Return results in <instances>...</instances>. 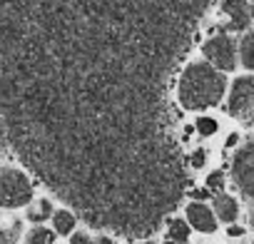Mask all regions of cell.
Segmentation results:
<instances>
[{"label": "cell", "mask_w": 254, "mask_h": 244, "mask_svg": "<svg viewBox=\"0 0 254 244\" xmlns=\"http://www.w3.org/2000/svg\"><path fill=\"white\" fill-rule=\"evenodd\" d=\"M224 75L204 62H192L182 70L177 82V100L185 110H207L214 107L224 95Z\"/></svg>", "instance_id": "1"}, {"label": "cell", "mask_w": 254, "mask_h": 244, "mask_svg": "<svg viewBox=\"0 0 254 244\" xmlns=\"http://www.w3.org/2000/svg\"><path fill=\"white\" fill-rule=\"evenodd\" d=\"M30 199H33V184L25 177V172L15 167H0V207L18 209L30 204Z\"/></svg>", "instance_id": "2"}, {"label": "cell", "mask_w": 254, "mask_h": 244, "mask_svg": "<svg viewBox=\"0 0 254 244\" xmlns=\"http://www.w3.org/2000/svg\"><path fill=\"white\" fill-rule=\"evenodd\" d=\"M229 115L242 125H254V75L239 77L229 92Z\"/></svg>", "instance_id": "3"}, {"label": "cell", "mask_w": 254, "mask_h": 244, "mask_svg": "<svg viewBox=\"0 0 254 244\" xmlns=\"http://www.w3.org/2000/svg\"><path fill=\"white\" fill-rule=\"evenodd\" d=\"M232 177H234L239 192L244 197L254 199V140L237 152V157L232 162Z\"/></svg>", "instance_id": "4"}, {"label": "cell", "mask_w": 254, "mask_h": 244, "mask_svg": "<svg viewBox=\"0 0 254 244\" xmlns=\"http://www.w3.org/2000/svg\"><path fill=\"white\" fill-rule=\"evenodd\" d=\"M202 53H204V58L214 67H219V70H234L237 50H234V40L227 33H217L214 38H209L202 45Z\"/></svg>", "instance_id": "5"}, {"label": "cell", "mask_w": 254, "mask_h": 244, "mask_svg": "<svg viewBox=\"0 0 254 244\" xmlns=\"http://www.w3.org/2000/svg\"><path fill=\"white\" fill-rule=\"evenodd\" d=\"M222 13L229 15V30H244L254 20V5L249 0H222Z\"/></svg>", "instance_id": "6"}, {"label": "cell", "mask_w": 254, "mask_h": 244, "mask_svg": "<svg viewBox=\"0 0 254 244\" xmlns=\"http://www.w3.org/2000/svg\"><path fill=\"white\" fill-rule=\"evenodd\" d=\"M187 219L190 224L197 229V232H214L217 224H214V214L209 212L207 204H199V202H192L187 207Z\"/></svg>", "instance_id": "7"}, {"label": "cell", "mask_w": 254, "mask_h": 244, "mask_svg": "<svg viewBox=\"0 0 254 244\" xmlns=\"http://www.w3.org/2000/svg\"><path fill=\"white\" fill-rule=\"evenodd\" d=\"M214 212L219 214V219L234 222L237 214H239V207H237L234 197H229V194H217V197H214Z\"/></svg>", "instance_id": "8"}, {"label": "cell", "mask_w": 254, "mask_h": 244, "mask_svg": "<svg viewBox=\"0 0 254 244\" xmlns=\"http://www.w3.org/2000/svg\"><path fill=\"white\" fill-rule=\"evenodd\" d=\"M242 48H239V55H242V65L247 67V70H254V30L252 33H247L244 38H242V43H239Z\"/></svg>", "instance_id": "9"}, {"label": "cell", "mask_w": 254, "mask_h": 244, "mask_svg": "<svg viewBox=\"0 0 254 244\" xmlns=\"http://www.w3.org/2000/svg\"><path fill=\"white\" fill-rule=\"evenodd\" d=\"M53 224H55V232H58V234H70L72 227H75V214L60 209V212L53 214Z\"/></svg>", "instance_id": "10"}, {"label": "cell", "mask_w": 254, "mask_h": 244, "mask_svg": "<svg viewBox=\"0 0 254 244\" xmlns=\"http://www.w3.org/2000/svg\"><path fill=\"white\" fill-rule=\"evenodd\" d=\"M48 217H53V204H50L48 199H40L38 207H33V209L28 212V219H30V222H43V219H48Z\"/></svg>", "instance_id": "11"}, {"label": "cell", "mask_w": 254, "mask_h": 244, "mask_svg": "<svg viewBox=\"0 0 254 244\" xmlns=\"http://www.w3.org/2000/svg\"><path fill=\"white\" fill-rule=\"evenodd\" d=\"M187 237H190V224H187L185 219H175V222L170 224V239L185 242Z\"/></svg>", "instance_id": "12"}, {"label": "cell", "mask_w": 254, "mask_h": 244, "mask_svg": "<svg viewBox=\"0 0 254 244\" xmlns=\"http://www.w3.org/2000/svg\"><path fill=\"white\" fill-rule=\"evenodd\" d=\"M18 237H20V222H13L5 229L0 227V244H15Z\"/></svg>", "instance_id": "13"}, {"label": "cell", "mask_w": 254, "mask_h": 244, "mask_svg": "<svg viewBox=\"0 0 254 244\" xmlns=\"http://www.w3.org/2000/svg\"><path fill=\"white\" fill-rule=\"evenodd\" d=\"M53 232H48V229H43V227H35L30 234H28V239H25V244H50L53 242Z\"/></svg>", "instance_id": "14"}, {"label": "cell", "mask_w": 254, "mask_h": 244, "mask_svg": "<svg viewBox=\"0 0 254 244\" xmlns=\"http://www.w3.org/2000/svg\"><path fill=\"white\" fill-rule=\"evenodd\" d=\"M194 127H197V132H199V135L209 137V135H214V132H217V120H212V117H199V120L194 122Z\"/></svg>", "instance_id": "15"}, {"label": "cell", "mask_w": 254, "mask_h": 244, "mask_svg": "<svg viewBox=\"0 0 254 244\" xmlns=\"http://www.w3.org/2000/svg\"><path fill=\"white\" fill-rule=\"evenodd\" d=\"M207 187L214 192V189H222L224 187V175L222 172H212L209 177H207Z\"/></svg>", "instance_id": "16"}, {"label": "cell", "mask_w": 254, "mask_h": 244, "mask_svg": "<svg viewBox=\"0 0 254 244\" xmlns=\"http://www.w3.org/2000/svg\"><path fill=\"white\" fill-rule=\"evenodd\" d=\"M190 165L194 167V170H199V167H204V150H197L192 157H190Z\"/></svg>", "instance_id": "17"}, {"label": "cell", "mask_w": 254, "mask_h": 244, "mask_svg": "<svg viewBox=\"0 0 254 244\" xmlns=\"http://www.w3.org/2000/svg\"><path fill=\"white\" fill-rule=\"evenodd\" d=\"M70 244H90V239H87L85 234H75V237L70 239Z\"/></svg>", "instance_id": "18"}, {"label": "cell", "mask_w": 254, "mask_h": 244, "mask_svg": "<svg viewBox=\"0 0 254 244\" xmlns=\"http://www.w3.org/2000/svg\"><path fill=\"white\" fill-rule=\"evenodd\" d=\"M242 232H244V229H242V227H234V224H232V227H229V237H239V234H242Z\"/></svg>", "instance_id": "19"}, {"label": "cell", "mask_w": 254, "mask_h": 244, "mask_svg": "<svg viewBox=\"0 0 254 244\" xmlns=\"http://www.w3.org/2000/svg\"><path fill=\"white\" fill-rule=\"evenodd\" d=\"M192 197H194V199H202V197H207V192H204V189H194Z\"/></svg>", "instance_id": "20"}, {"label": "cell", "mask_w": 254, "mask_h": 244, "mask_svg": "<svg viewBox=\"0 0 254 244\" xmlns=\"http://www.w3.org/2000/svg\"><path fill=\"white\" fill-rule=\"evenodd\" d=\"M234 145H237V135H229L227 137V147H234Z\"/></svg>", "instance_id": "21"}, {"label": "cell", "mask_w": 254, "mask_h": 244, "mask_svg": "<svg viewBox=\"0 0 254 244\" xmlns=\"http://www.w3.org/2000/svg\"><path fill=\"white\" fill-rule=\"evenodd\" d=\"M95 244H112L107 237H100V239H95Z\"/></svg>", "instance_id": "22"}, {"label": "cell", "mask_w": 254, "mask_h": 244, "mask_svg": "<svg viewBox=\"0 0 254 244\" xmlns=\"http://www.w3.org/2000/svg\"><path fill=\"white\" fill-rule=\"evenodd\" d=\"M167 244H185V242H175V239H170V242H167Z\"/></svg>", "instance_id": "23"}, {"label": "cell", "mask_w": 254, "mask_h": 244, "mask_svg": "<svg viewBox=\"0 0 254 244\" xmlns=\"http://www.w3.org/2000/svg\"><path fill=\"white\" fill-rule=\"evenodd\" d=\"M145 244H152V242H145Z\"/></svg>", "instance_id": "24"}]
</instances>
